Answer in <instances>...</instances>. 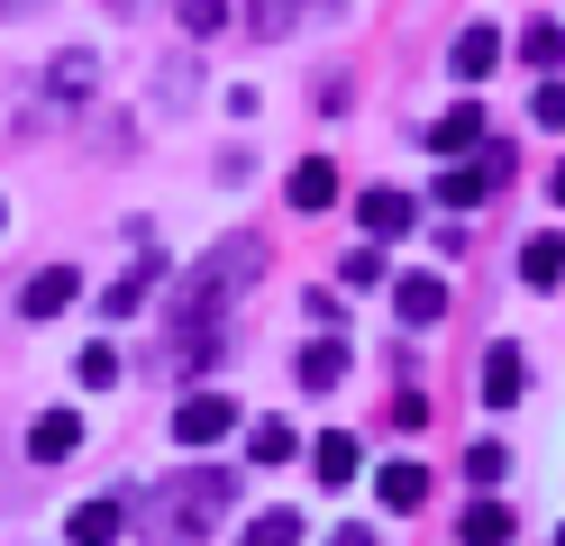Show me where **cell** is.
I'll use <instances>...</instances> for the list:
<instances>
[{"label": "cell", "mask_w": 565, "mask_h": 546, "mask_svg": "<svg viewBox=\"0 0 565 546\" xmlns=\"http://www.w3.org/2000/svg\"><path fill=\"white\" fill-rule=\"evenodd\" d=\"M246 28H256V36H292V28H301V10H246Z\"/></svg>", "instance_id": "cell-29"}, {"label": "cell", "mask_w": 565, "mask_h": 546, "mask_svg": "<svg viewBox=\"0 0 565 546\" xmlns=\"http://www.w3.org/2000/svg\"><path fill=\"white\" fill-rule=\"evenodd\" d=\"M301 537H310V520H301V510H256L237 546H301Z\"/></svg>", "instance_id": "cell-21"}, {"label": "cell", "mask_w": 565, "mask_h": 546, "mask_svg": "<svg viewBox=\"0 0 565 546\" xmlns=\"http://www.w3.org/2000/svg\"><path fill=\"white\" fill-rule=\"evenodd\" d=\"M356 218H365V237H374V246H393V237H411V228H419V201H411V192H393V182H374V192L356 201Z\"/></svg>", "instance_id": "cell-5"}, {"label": "cell", "mask_w": 565, "mask_h": 546, "mask_svg": "<svg viewBox=\"0 0 565 546\" xmlns=\"http://www.w3.org/2000/svg\"><path fill=\"white\" fill-rule=\"evenodd\" d=\"M374 492H383V510H393V520H411V510L429 501V473H419V464H383Z\"/></svg>", "instance_id": "cell-20"}, {"label": "cell", "mask_w": 565, "mask_h": 546, "mask_svg": "<svg viewBox=\"0 0 565 546\" xmlns=\"http://www.w3.org/2000/svg\"><path fill=\"white\" fill-rule=\"evenodd\" d=\"M220 355H228V338H220V328H183V338L164 346V374H173V383H201Z\"/></svg>", "instance_id": "cell-9"}, {"label": "cell", "mask_w": 565, "mask_h": 546, "mask_svg": "<svg viewBox=\"0 0 565 546\" xmlns=\"http://www.w3.org/2000/svg\"><path fill=\"white\" fill-rule=\"evenodd\" d=\"M447 64H456V83H483V73H492V64H502V36H492V28L475 19V28H466V36H456V46H447Z\"/></svg>", "instance_id": "cell-17"}, {"label": "cell", "mask_w": 565, "mask_h": 546, "mask_svg": "<svg viewBox=\"0 0 565 546\" xmlns=\"http://www.w3.org/2000/svg\"><path fill=\"white\" fill-rule=\"evenodd\" d=\"M256 274H265V237L256 228L220 237L192 265V282H173V338H183V328H220V310L237 301V291H256Z\"/></svg>", "instance_id": "cell-1"}, {"label": "cell", "mask_w": 565, "mask_h": 546, "mask_svg": "<svg viewBox=\"0 0 565 546\" xmlns=\"http://www.w3.org/2000/svg\"><path fill=\"white\" fill-rule=\"evenodd\" d=\"M329 546H383V537H374L365 520H347V528H329Z\"/></svg>", "instance_id": "cell-32"}, {"label": "cell", "mask_w": 565, "mask_h": 546, "mask_svg": "<svg viewBox=\"0 0 565 546\" xmlns=\"http://www.w3.org/2000/svg\"><path fill=\"white\" fill-rule=\"evenodd\" d=\"M192 92H201V64L192 55H164L156 64V109H192Z\"/></svg>", "instance_id": "cell-22"}, {"label": "cell", "mask_w": 565, "mask_h": 546, "mask_svg": "<svg viewBox=\"0 0 565 546\" xmlns=\"http://www.w3.org/2000/svg\"><path fill=\"white\" fill-rule=\"evenodd\" d=\"M511 164H520L511 146H492V137H483V146H475L466 164H447V173H438V201H456V210H475V201L492 192V182H511Z\"/></svg>", "instance_id": "cell-3"}, {"label": "cell", "mask_w": 565, "mask_h": 546, "mask_svg": "<svg viewBox=\"0 0 565 546\" xmlns=\"http://www.w3.org/2000/svg\"><path fill=\"white\" fill-rule=\"evenodd\" d=\"M0 218H10V210H0Z\"/></svg>", "instance_id": "cell-35"}, {"label": "cell", "mask_w": 565, "mask_h": 546, "mask_svg": "<svg viewBox=\"0 0 565 546\" xmlns=\"http://www.w3.org/2000/svg\"><path fill=\"white\" fill-rule=\"evenodd\" d=\"M520 274H529V291H556V282H565V237H556V228L529 237V246H520Z\"/></svg>", "instance_id": "cell-19"}, {"label": "cell", "mask_w": 565, "mask_h": 546, "mask_svg": "<svg viewBox=\"0 0 565 546\" xmlns=\"http://www.w3.org/2000/svg\"><path fill=\"white\" fill-rule=\"evenodd\" d=\"M228 473L220 464H192V473H173V483L147 501V528H156V546H201L210 528L228 520Z\"/></svg>", "instance_id": "cell-2"}, {"label": "cell", "mask_w": 565, "mask_h": 546, "mask_svg": "<svg viewBox=\"0 0 565 546\" xmlns=\"http://www.w3.org/2000/svg\"><path fill=\"white\" fill-rule=\"evenodd\" d=\"M74 291H83V274H74V265H46L38 282L19 291V319H64V310H74Z\"/></svg>", "instance_id": "cell-10"}, {"label": "cell", "mask_w": 565, "mask_h": 546, "mask_svg": "<svg viewBox=\"0 0 565 546\" xmlns=\"http://www.w3.org/2000/svg\"><path fill=\"white\" fill-rule=\"evenodd\" d=\"M338 274H347V282H356V291H374V282H383V255L365 246V255H347V265H338Z\"/></svg>", "instance_id": "cell-28"}, {"label": "cell", "mask_w": 565, "mask_h": 546, "mask_svg": "<svg viewBox=\"0 0 565 546\" xmlns=\"http://www.w3.org/2000/svg\"><path fill=\"white\" fill-rule=\"evenodd\" d=\"M74 383H83V392H110V383H119V355H110V346H83V355H74Z\"/></svg>", "instance_id": "cell-26"}, {"label": "cell", "mask_w": 565, "mask_h": 546, "mask_svg": "<svg viewBox=\"0 0 565 546\" xmlns=\"http://www.w3.org/2000/svg\"><path fill=\"white\" fill-rule=\"evenodd\" d=\"M183 28H192V36H210V28H228V10H220V0H192V10H183Z\"/></svg>", "instance_id": "cell-31"}, {"label": "cell", "mask_w": 565, "mask_h": 546, "mask_svg": "<svg viewBox=\"0 0 565 546\" xmlns=\"http://www.w3.org/2000/svg\"><path fill=\"white\" fill-rule=\"evenodd\" d=\"M556 546H565V528H556Z\"/></svg>", "instance_id": "cell-34"}, {"label": "cell", "mask_w": 565, "mask_h": 546, "mask_svg": "<svg viewBox=\"0 0 565 546\" xmlns=\"http://www.w3.org/2000/svg\"><path fill=\"white\" fill-rule=\"evenodd\" d=\"M292 383H301V392H338V383H347V346H338V338L301 346V355H292Z\"/></svg>", "instance_id": "cell-16"}, {"label": "cell", "mask_w": 565, "mask_h": 546, "mask_svg": "<svg viewBox=\"0 0 565 546\" xmlns=\"http://www.w3.org/2000/svg\"><path fill=\"white\" fill-rule=\"evenodd\" d=\"M529 64H539L547 83L565 73V28H556V19H529Z\"/></svg>", "instance_id": "cell-24"}, {"label": "cell", "mask_w": 565, "mask_h": 546, "mask_svg": "<svg viewBox=\"0 0 565 546\" xmlns=\"http://www.w3.org/2000/svg\"><path fill=\"white\" fill-rule=\"evenodd\" d=\"M128 528V501L119 492H100V501H74V520H64V537H74V546H110Z\"/></svg>", "instance_id": "cell-11"}, {"label": "cell", "mask_w": 565, "mask_h": 546, "mask_svg": "<svg viewBox=\"0 0 565 546\" xmlns=\"http://www.w3.org/2000/svg\"><path fill=\"white\" fill-rule=\"evenodd\" d=\"M502 464H511L502 447H475V456H466V473H475V483H502Z\"/></svg>", "instance_id": "cell-30"}, {"label": "cell", "mask_w": 565, "mask_h": 546, "mask_svg": "<svg viewBox=\"0 0 565 546\" xmlns=\"http://www.w3.org/2000/svg\"><path fill=\"white\" fill-rule=\"evenodd\" d=\"M483 137H492V119H483L475 100H456V109H447L438 128H419V146H429V156H447V164H456V156H475Z\"/></svg>", "instance_id": "cell-7"}, {"label": "cell", "mask_w": 565, "mask_h": 546, "mask_svg": "<svg viewBox=\"0 0 565 546\" xmlns=\"http://www.w3.org/2000/svg\"><path fill=\"white\" fill-rule=\"evenodd\" d=\"M282 192H292V210H301V218H320V210L338 201V164H329V156H301Z\"/></svg>", "instance_id": "cell-15"}, {"label": "cell", "mask_w": 565, "mask_h": 546, "mask_svg": "<svg viewBox=\"0 0 565 546\" xmlns=\"http://www.w3.org/2000/svg\"><path fill=\"white\" fill-rule=\"evenodd\" d=\"M520 392H529V355L520 346H492L483 355V400H492V410H520Z\"/></svg>", "instance_id": "cell-14"}, {"label": "cell", "mask_w": 565, "mask_h": 546, "mask_svg": "<svg viewBox=\"0 0 565 546\" xmlns=\"http://www.w3.org/2000/svg\"><path fill=\"white\" fill-rule=\"evenodd\" d=\"M529 119H539V128H565V83H539V92H529Z\"/></svg>", "instance_id": "cell-27"}, {"label": "cell", "mask_w": 565, "mask_h": 546, "mask_svg": "<svg viewBox=\"0 0 565 546\" xmlns=\"http://www.w3.org/2000/svg\"><path fill=\"white\" fill-rule=\"evenodd\" d=\"M447 301H456V291H447V274H402V282H393L402 328H438V319H447Z\"/></svg>", "instance_id": "cell-8"}, {"label": "cell", "mask_w": 565, "mask_h": 546, "mask_svg": "<svg viewBox=\"0 0 565 546\" xmlns=\"http://www.w3.org/2000/svg\"><path fill=\"white\" fill-rule=\"evenodd\" d=\"M547 192H556V201H565V164H556V173H547Z\"/></svg>", "instance_id": "cell-33"}, {"label": "cell", "mask_w": 565, "mask_h": 546, "mask_svg": "<svg viewBox=\"0 0 565 546\" xmlns=\"http://www.w3.org/2000/svg\"><path fill=\"white\" fill-rule=\"evenodd\" d=\"M310 473H320L329 492H347V483H356V473H365V447H356V437H347V428H329L320 447H310Z\"/></svg>", "instance_id": "cell-13"}, {"label": "cell", "mask_w": 565, "mask_h": 546, "mask_svg": "<svg viewBox=\"0 0 565 546\" xmlns=\"http://www.w3.org/2000/svg\"><path fill=\"white\" fill-rule=\"evenodd\" d=\"M228 428H237V400L228 392H183V400H173V437H183V447H220Z\"/></svg>", "instance_id": "cell-4"}, {"label": "cell", "mask_w": 565, "mask_h": 546, "mask_svg": "<svg viewBox=\"0 0 565 546\" xmlns=\"http://www.w3.org/2000/svg\"><path fill=\"white\" fill-rule=\"evenodd\" d=\"M520 537V520H511V501H466V520H456V546H511Z\"/></svg>", "instance_id": "cell-12"}, {"label": "cell", "mask_w": 565, "mask_h": 546, "mask_svg": "<svg viewBox=\"0 0 565 546\" xmlns=\"http://www.w3.org/2000/svg\"><path fill=\"white\" fill-rule=\"evenodd\" d=\"M246 456H256V464H292V456H301V437L282 428V419H256V428H246Z\"/></svg>", "instance_id": "cell-23"}, {"label": "cell", "mask_w": 565, "mask_h": 546, "mask_svg": "<svg viewBox=\"0 0 565 546\" xmlns=\"http://www.w3.org/2000/svg\"><path fill=\"white\" fill-rule=\"evenodd\" d=\"M74 447H83V419L74 410H46L38 428H28V456H38V464H64Z\"/></svg>", "instance_id": "cell-18"}, {"label": "cell", "mask_w": 565, "mask_h": 546, "mask_svg": "<svg viewBox=\"0 0 565 546\" xmlns=\"http://www.w3.org/2000/svg\"><path fill=\"white\" fill-rule=\"evenodd\" d=\"M156 274H164V265H137L128 282H110V291H100V310H110V319H128V310H137V301L156 291Z\"/></svg>", "instance_id": "cell-25"}, {"label": "cell", "mask_w": 565, "mask_h": 546, "mask_svg": "<svg viewBox=\"0 0 565 546\" xmlns=\"http://www.w3.org/2000/svg\"><path fill=\"white\" fill-rule=\"evenodd\" d=\"M92 92H100V55H92V46H64V55L46 64V100H55V109H83Z\"/></svg>", "instance_id": "cell-6"}]
</instances>
